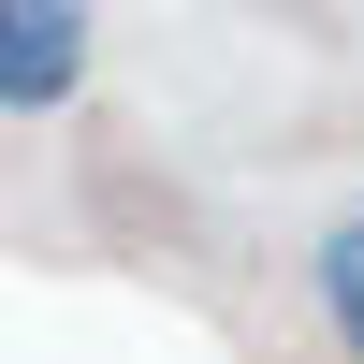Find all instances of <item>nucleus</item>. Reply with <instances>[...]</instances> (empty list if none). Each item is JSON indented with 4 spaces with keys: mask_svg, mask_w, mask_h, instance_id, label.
I'll use <instances>...</instances> for the list:
<instances>
[{
    "mask_svg": "<svg viewBox=\"0 0 364 364\" xmlns=\"http://www.w3.org/2000/svg\"><path fill=\"white\" fill-rule=\"evenodd\" d=\"M73 73H87V15L73 0H0V102H73Z\"/></svg>",
    "mask_w": 364,
    "mask_h": 364,
    "instance_id": "obj_1",
    "label": "nucleus"
},
{
    "mask_svg": "<svg viewBox=\"0 0 364 364\" xmlns=\"http://www.w3.org/2000/svg\"><path fill=\"white\" fill-rule=\"evenodd\" d=\"M321 306H336V336H350V364H364V219L321 233Z\"/></svg>",
    "mask_w": 364,
    "mask_h": 364,
    "instance_id": "obj_2",
    "label": "nucleus"
}]
</instances>
